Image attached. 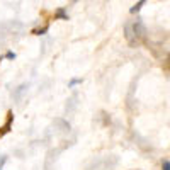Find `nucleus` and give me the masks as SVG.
Returning <instances> with one entry per match:
<instances>
[{
  "instance_id": "1",
  "label": "nucleus",
  "mask_w": 170,
  "mask_h": 170,
  "mask_svg": "<svg viewBox=\"0 0 170 170\" xmlns=\"http://www.w3.org/2000/svg\"><path fill=\"white\" fill-rule=\"evenodd\" d=\"M131 29H133V32H135L136 39H143V38H145V34H146V29H145L143 22H141V19H138L135 24H131Z\"/></svg>"
},
{
  "instance_id": "2",
  "label": "nucleus",
  "mask_w": 170,
  "mask_h": 170,
  "mask_svg": "<svg viewBox=\"0 0 170 170\" xmlns=\"http://www.w3.org/2000/svg\"><path fill=\"white\" fill-rule=\"evenodd\" d=\"M148 0H138V2L135 3V5L131 7V9H129V12L131 14H136V12H140V10H141V7L145 5V3H146Z\"/></svg>"
},
{
  "instance_id": "3",
  "label": "nucleus",
  "mask_w": 170,
  "mask_h": 170,
  "mask_svg": "<svg viewBox=\"0 0 170 170\" xmlns=\"http://www.w3.org/2000/svg\"><path fill=\"white\" fill-rule=\"evenodd\" d=\"M12 119H14V116H12V113H10V114H9V121H7V122H5V126L2 128V133H0V136L10 131V124H12Z\"/></svg>"
},
{
  "instance_id": "4",
  "label": "nucleus",
  "mask_w": 170,
  "mask_h": 170,
  "mask_svg": "<svg viewBox=\"0 0 170 170\" xmlns=\"http://www.w3.org/2000/svg\"><path fill=\"white\" fill-rule=\"evenodd\" d=\"M56 19H61V21H68V14L65 12V9H58L56 14H55Z\"/></svg>"
},
{
  "instance_id": "5",
  "label": "nucleus",
  "mask_w": 170,
  "mask_h": 170,
  "mask_svg": "<svg viewBox=\"0 0 170 170\" xmlns=\"http://www.w3.org/2000/svg\"><path fill=\"white\" fill-rule=\"evenodd\" d=\"M44 32H48V27H43V29H34V31H32V34H36V36H43Z\"/></svg>"
},
{
  "instance_id": "6",
  "label": "nucleus",
  "mask_w": 170,
  "mask_h": 170,
  "mask_svg": "<svg viewBox=\"0 0 170 170\" xmlns=\"http://www.w3.org/2000/svg\"><path fill=\"white\" fill-rule=\"evenodd\" d=\"M162 170H170V162H168V160H163V162H162Z\"/></svg>"
},
{
  "instance_id": "7",
  "label": "nucleus",
  "mask_w": 170,
  "mask_h": 170,
  "mask_svg": "<svg viewBox=\"0 0 170 170\" xmlns=\"http://www.w3.org/2000/svg\"><path fill=\"white\" fill-rule=\"evenodd\" d=\"M77 84H82V78H73V80H71L70 84H68V87H75Z\"/></svg>"
},
{
  "instance_id": "8",
  "label": "nucleus",
  "mask_w": 170,
  "mask_h": 170,
  "mask_svg": "<svg viewBox=\"0 0 170 170\" xmlns=\"http://www.w3.org/2000/svg\"><path fill=\"white\" fill-rule=\"evenodd\" d=\"M5 58H7V60H16V53H12V51H7Z\"/></svg>"
},
{
  "instance_id": "9",
  "label": "nucleus",
  "mask_w": 170,
  "mask_h": 170,
  "mask_svg": "<svg viewBox=\"0 0 170 170\" xmlns=\"http://www.w3.org/2000/svg\"><path fill=\"white\" fill-rule=\"evenodd\" d=\"M5 160H7V158H5V157H2V158H0V168H2V165H3V163H5Z\"/></svg>"
}]
</instances>
